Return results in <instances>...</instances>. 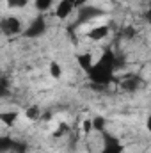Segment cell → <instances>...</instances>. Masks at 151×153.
Listing matches in <instances>:
<instances>
[{"instance_id":"3","label":"cell","mask_w":151,"mask_h":153,"mask_svg":"<svg viewBox=\"0 0 151 153\" xmlns=\"http://www.w3.org/2000/svg\"><path fill=\"white\" fill-rule=\"evenodd\" d=\"M46 30H48V20H46L44 14H39L38 13V14L29 22V25L25 27V30H23L21 36L25 39H39L46 34Z\"/></svg>"},{"instance_id":"6","label":"cell","mask_w":151,"mask_h":153,"mask_svg":"<svg viewBox=\"0 0 151 153\" xmlns=\"http://www.w3.org/2000/svg\"><path fill=\"white\" fill-rule=\"evenodd\" d=\"M105 16V11L100 7V5H93V4H87L84 5L78 13H76V18H78V25H84V23H91V22H96L100 18Z\"/></svg>"},{"instance_id":"4","label":"cell","mask_w":151,"mask_h":153,"mask_svg":"<svg viewBox=\"0 0 151 153\" xmlns=\"http://www.w3.org/2000/svg\"><path fill=\"white\" fill-rule=\"evenodd\" d=\"M100 141H101V146H100V153H126V148L123 144V141L110 134L109 130H105L103 134H100Z\"/></svg>"},{"instance_id":"9","label":"cell","mask_w":151,"mask_h":153,"mask_svg":"<svg viewBox=\"0 0 151 153\" xmlns=\"http://www.w3.org/2000/svg\"><path fill=\"white\" fill-rule=\"evenodd\" d=\"M94 61H96V59H94L93 53H89V52H82V53L76 55V62H78V66H80V70H82L84 73H87V71L93 68Z\"/></svg>"},{"instance_id":"14","label":"cell","mask_w":151,"mask_h":153,"mask_svg":"<svg viewBox=\"0 0 151 153\" xmlns=\"http://www.w3.org/2000/svg\"><path fill=\"white\" fill-rule=\"evenodd\" d=\"M70 132H71V130H70V125L64 123V121H61V123L57 125V128L52 132V137H53V139H62V137H66Z\"/></svg>"},{"instance_id":"5","label":"cell","mask_w":151,"mask_h":153,"mask_svg":"<svg viewBox=\"0 0 151 153\" xmlns=\"http://www.w3.org/2000/svg\"><path fill=\"white\" fill-rule=\"evenodd\" d=\"M0 29H2V34L5 38H13V36H18V34H23L25 27L21 23V20L18 16H4L2 22H0Z\"/></svg>"},{"instance_id":"7","label":"cell","mask_w":151,"mask_h":153,"mask_svg":"<svg viewBox=\"0 0 151 153\" xmlns=\"http://www.w3.org/2000/svg\"><path fill=\"white\" fill-rule=\"evenodd\" d=\"M142 85H144V80H142L141 75H126V76H123L121 82H119V87L123 91H126V93H135Z\"/></svg>"},{"instance_id":"18","label":"cell","mask_w":151,"mask_h":153,"mask_svg":"<svg viewBox=\"0 0 151 153\" xmlns=\"http://www.w3.org/2000/svg\"><path fill=\"white\" fill-rule=\"evenodd\" d=\"M146 130H148V132L151 134V114L146 117Z\"/></svg>"},{"instance_id":"1","label":"cell","mask_w":151,"mask_h":153,"mask_svg":"<svg viewBox=\"0 0 151 153\" xmlns=\"http://www.w3.org/2000/svg\"><path fill=\"white\" fill-rule=\"evenodd\" d=\"M121 62L112 48H103L100 57L94 61L93 68L85 73L89 82L98 87H109L115 78V71L119 70Z\"/></svg>"},{"instance_id":"11","label":"cell","mask_w":151,"mask_h":153,"mask_svg":"<svg viewBox=\"0 0 151 153\" xmlns=\"http://www.w3.org/2000/svg\"><path fill=\"white\" fill-rule=\"evenodd\" d=\"M18 117H20V112H16V111H4L0 114V119L4 123V126H14Z\"/></svg>"},{"instance_id":"12","label":"cell","mask_w":151,"mask_h":153,"mask_svg":"<svg viewBox=\"0 0 151 153\" xmlns=\"http://www.w3.org/2000/svg\"><path fill=\"white\" fill-rule=\"evenodd\" d=\"M34 4V9L38 11L39 14H46L50 9H53V0H32Z\"/></svg>"},{"instance_id":"13","label":"cell","mask_w":151,"mask_h":153,"mask_svg":"<svg viewBox=\"0 0 151 153\" xmlns=\"http://www.w3.org/2000/svg\"><path fill=\"white\" fill-rule=\"evenodd\" d=\"M25 117H27L29 121H39V119H43V111H41V107H39V105H29L27 111H25Z\"/></svg>"},{"instance_id":"17","label":"cell","mask_w":151,"mask_h":153,"mask_svg":"<svg viewBox=\"0 0 151 153\" xmlns=\"http://www.w3.org/2000/svg\"><path fill=\"white\" fill-rule=\"evenodd\" d=\"M82 134H85V135L93 134V119H85V121H82Z\"/></svg>"},{"instance_id":"2","label":"cell","mask_w":151,"mask_h":153,"mask_svg":"<svg viewBox=\"0 0 151 153\" xmlns=\"http://www.w3.org/2000/svg\"><path fill=\"white\" fill-rule=\"evenodd\" d=\"M89 0H59L53 7V16L59 22H66L71 14H76L84 5H87Z\"/></svg>"},{"instance_id":"10","label":"cell","mask_w":151,"mask_h":153,"mask_svg":"<svg viewBox=\"0 0 151 153\" xmlns=\"http://www.w3.org/2000/svg\"><path fill=\"white\" fill-rule=\"evenodd\" d=\"M93 119V132L94 134H103L105 130H109L107 128V117L105 116H94V117H91Z\"/></svg>"},{"instance_id":"8","label":"cell","mask_w":151,"mask_h":153,"mask_svg":"<svg viewBox=\"0 0 151 153\" xmlns=\"http://www.w3.org/2000/svg\"><path fill=\"white\" fill-rule=\"evenodd\" d=\"M110 36V27L107 23H101V25H94L87 34L85 38L93 43H100V41H105V39Z\"/></svg>"},{"instance_id":"15","label":"cell","mask_w":151,"mask_h":153,"mask_svg":"<svg viewBox=\"0 0 151 153\" xmlns=\"http://www.w3.org/2000/svg\"><path fill=\"white\" fill-rule=\"evenodd\" d=\"M48 73L52 78H61L62 73H64V70H62V66H61V62H57V61H52L50 64H48Z\"/></svg>"},{"instance_id":"16","label":"cell","mask_w":151,"mask_h":153,"mask_svg":"<svg viewBox=\"0 0 151 153\" xmlns=\"http://www.w3.org/2000/svg\"><path fill=\"white\" fill-rule=\"evenodd\" d=\"M5 4L11 9H23L29 5V0H5Z\"/></svg>"}]
</instances>
